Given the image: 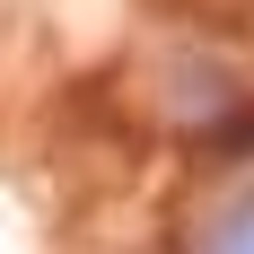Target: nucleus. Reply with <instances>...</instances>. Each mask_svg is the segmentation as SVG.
Wrapping results in <instances>:
<instances>
[{
	"label": "nucleus",
	"mask_w": 254,
	"mask_h": 254,
	"mask_svg": "<svg viewBox=\"0 0 254 254\" xmlns=\"http://www.w3.org/2000/svg\"><path fill=\"white\" fill-rule=\"evenodd\" d=\"M202 254H254V193L219 210V228H210V246H202Z\"/></svg>",
	"instance_id": "obj_1"
},
{
	"label": "nucleus",
	"mask_w": 254,
	"mask_h": 254,
	"mask_svg": "<svg viewBox=\"0 0 254 254\" xmlns=\"http://www.w3.org/2000/svg\"><path fill=\"white\" fill-rule=\"evenodd\" d=\"M210 140H219V149H254V105H237V123H219Z\"/></svg>",
	"instance_id": "obj_2"
}]
</instances>
